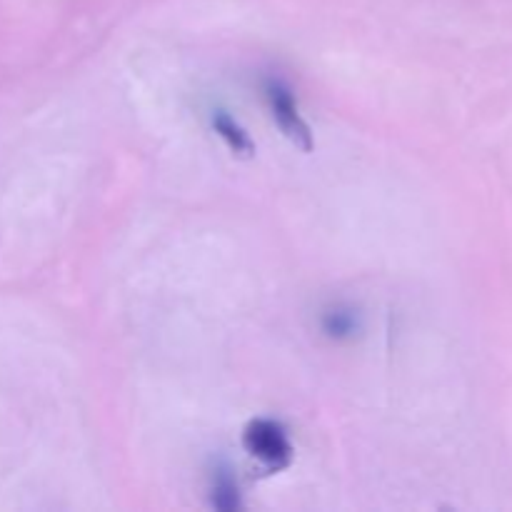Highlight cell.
<instances>
[{"instance_id":"obj_1","label":"cell","mask_w":512,"mask_h":512,"mask_svg":"<svg viewBox=\"0 0 512 512\" xmlns=\"http://www.w3.org/2000/svg\"><path fill=\"white\" fill-rule=\"evenodd\" d=\"M243 448L250 458L258 460L270 473L288 468L290 460H293V445H290L288 433L275 420H253L243 430Z\"/></svg>"},{"instance_id":"obj_2","label":"cell","mask_w":512,"mask_h":512,"mask_svg":"<svg viewBox=\"0 0 512 512\" xmlns=\"http://www.w3.org/2000/svg\"><path fill=\"white\" fill-rule=\"evenodd\" d=\"M268 103L273 120L278 123V128L283 130L285 138L303 150L313 148V133H310V125L305 123V118L300 115L298 100L293 98V90L285 88L278 80H275V83H268Z\"/></svg>"},{"instance_id":"obj_3","label":"cell","mask_w":512,"mask_h":512,"mask_svg":"<svg viewBox=\"0 0 512 512\" xmlns=\"http://www.w3.org/2000/svg\"><path fill=\"white\" fill-rule=\"evenodd\" d=\"M213 128L215 133L220 135V140H223L235 155H240V158H250V155L255 153V143L250 140V135L245 133L243 125H240L238 120L230 118L228 113H223V110H218V113L213 115Z\"/></svg>"}]
</instances>
